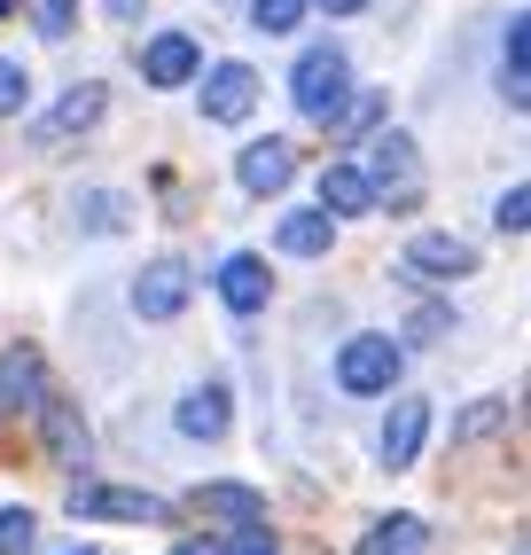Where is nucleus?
Returning a JSON list of instances; mask_svg holds the SVG:
<instances>
[{
    "mask_svg": "<svg viewBox=\"0 0 531 555\" xmlns=\"http://www.w3.org/2000/svg\"><path fill=\"white\" fill-rule=\"evenodd\" d=\"M289 102H297V118L336 126V118H345V102H352V55L336 48V40L306 48V55H297V70H289Z\"/></svg>",
    "mask_w": 531,
    "mask_h": 555,
    "instance_id": "obj_1",
    "label": "nucleus"
},
{
    "mask_svg": "<svg viewBox=\"0 0 531 555\" xmlns=\"http://www.w3.org/2000/svg\"><path fill=\"white\" fill-rule=\"evenodd\" d=\"M399 367H406V352L391 337H352L345 352H336V384H345L352 399H384L399 384Z\"/></svg>",
    "mask_w": 531,
    "mask_h": 555,
    "instance_id": "obj_2",
    "label": "nucleus"
},
{
    "mask_svg": "<svg viewBox=\"0 0 531 555\" xmlns=\"http://www.w3.org/2000/svg\"><path fill=\"white\" fill-rule=\"evenodd\" d=\"M70 516H118V525H172V501L126 486H70Z\"/></svg>",
    "mask_w": 531,
    "mask_h": 555,
    "instance_id": "obj_3",
    "label": "nucleus"
},
{
    "mask_svg": "<svg viewBox=\"0 0 531 555\" xmlns=\"http://www.w3.org/2000/svg\"><path fill=\"white\" fill-rule=\"evenodd\" d=\"M399 267L414 282H462V274H477V243L469 235H414Z\"/></svg>",
    "mask_w": 531,
    "mask_h": 555,
    "instance_id": "obj_4",
    "label": "nucleus"
},
{
    "mask_svg": "<svg viewBox=\"0 0 531 555\" xmlns=\"http://www.w3.org/2000/svg\"><path fill=\"white\" fill-rule=\"evenodd\" d=\"M250 109H258L250 63H211V70H204V118H211V126H243Z\"/></svg>",
    "mask_w": 531,
    "mask_h": 555,
    "instance_id": "obj_5",
    "label": "nucleus"
},
{
    "mask_svg": "<svg viewBox=\"0 0 531 555\" xmlns=\"http://www.w3.org/2000/svg\"><path fill=\"white\" fill-rule=\"evenodd\" d=\"M414 172H423V165H414V141L406 133H375L367 141V180H375V196H391L399 211L414 204Z\"/></svg>",
    "mask_w": 531,
    "mask_h": 555,
    "instance_id": "obj_6",
    "label": "nucleus"
},
{
    "mask_svg": "<svg viewBox=\"0 0 531 555\" xmlns=\"http://www.w3.org/2000/svg\"><path fill=\"white\" fill-rule=\"evenodd\" d=\"M40 399H48V360L31 345L0 352V415H40Z\"/></svg>",
    "mask_w": 531,
    "mask_h": 555,
    "instance_id": "obj_7",
    "label": "nucleus"
},
{
    "mask_svg": "<svg viewBox=\"0 0 531 555\" xmlns=\"http://www.w3.org/2000/svg\"><path fill=\"white\" fill-rule=\"evenodd\" d=\"M235 180H243V196H282L289 180H297V150L266 133V141H250V150L235 157Z\"/></svg>",
    "mask_w": 531,
    "mask_h": 555,
    "instance_id": "obj_8",
    "label": "nucleus"
},
{
    "mask_svg": "<svg viewBox=\"0 0 531 555\" xmlns=\"http://www.w3.org/2000/svg\"><path fill=\"white\" fill-rule=\"evenodd\" d=\"M180 306H187V267L180 258H157V267L133 274V313L141 321H172Z\"/></svg>",
    "mask_w": 531,
    "mask_h": 555,
    "instance_id": "obj_9",
    "label": "nucleus"
},
{
    "mask_svg": "<svg viewBox=\"0 0 531 555\" xmlns=\"http://www.w3.org/2000/svg\"><path fill=\"white\" fill-rule=\"evenodd\" d=\"M196 70H204V48L187 40V31H157V40L141 48V79L148 87H187Z\"/></svg>",
    "mask_w": 531,
    "mask_h": 555,
    "instance_id": "obj_10",
    "label": "nucleus"
},
{
    "mask_svg": "<svg viewBox=\"0 0 531 555\" xmlns=\"http://www.w3.org/2000/svg\"><path fill=\"white\" fill-rule=\"evenodd\" d=\"M423 438H430V399H399L384 415V469H414L423 462Z\"/></svg>",
    "mask_w": 531,
    "mask_h": 555,
    "instance_id": "obj_11",
    "label": "nucleus"
},
{
    "mask_svg": "<svg viewBox=\"0 0 531 555\" xmlns=\"http://www.w3.org/2000/svg\"><path fill=\"white\" fill-rule=\"evenodd\" d=\"M40 430H48V454L63 462V469H79L87 454H94V430H87V415L70 399H40Z\"/></svg>",
    "mask_w": 531,
    "mask_h": 555,
    "instance_id": "obj_12",
    "label": "nucleus"
},
{
    "mask_svg": "<svg viewBox=\"0 0 531 555\" xmlns=\"http://www.w3.org/2000/svg\"><path fill=\"white\" fill-rule=\"evenodd\" d=\"M172 423H180V438H226V423H235V406H226V384H196L180 406H172Z\"/></svg>",
    "mask_w": 531,
    "mask_h": 555,
    "instance_id": "obj_13",
    "label": "nucleus"
},
{
    "mask_svg": "<svg viewBox=\"0 0 531 555\" xmlns=\"http://www.w3.org/2000/svg\"><path fill=\"white\" fill-rule=\"evenodd\" d=\"M266 289H274V274H266L258 250H235V258L219 267V298H226V313H258Z\"/></svg>",
    "mask_w": 531,
    "mask_h": 555,
    "instance_id": "obj_14",
    "label": "nucleus"
},
{
    "mask_svg": "<svg viewBox=\"0 0 531 555\" xmlns=\"http://www.w3.org/2000/svg\"><path fill=\"white\" fill-rule=\"evenodd\" d=\"M384 196H375V180H367V165H328L321 172V211H336V219H360V211H375Z\"/></svg>",
    "mask_w": 531,
    "mask_h": 555,
    "instance_id": "obj_15",
    "label": "nucleus"
},
{
    "mask_svg": "<svg viewBox=\"0 0 531 555\" xmlns=\"http://www.w3.org/2000/svg\"><path fill=\"white\" fill-rule=\"evenodd\" d=\"M102 109H109V94L102 87H70L55 109H48V118H40V141H48V150H55V141H70V133H87L94 118H102Z\"/></svg>",
    "mask_w": 531,
    "mask_h": 555,
    "instance_id": "obj_16",
    "label": "nucleus"
},
{
    "mask_svg": "<svg viewBox=\"0 0 531 555\" xmlns=\"http://www.w3.org/2000/svg\"><path fill=\"white\" fill-rule=\"evenodd\" d=\"M274 243L289 250V258H328V243H336V211H282V228H274Z\"/></svg>",
    "mask_w": 531,
    "mask_h": 555,
    "instance_id": "obj_17",
    "label": "nucleus"
},
{
    "mask_svg": "<svg viewBox=\"0 0 531 555\" xmlns=\"http://www.w3.org/2000/svg\"><path fill=\"white\" fill-rule=\"evenodd\" d=\"M196 508H204V516H226V525H250V516H266V493L211 477V486H196Z\"/></svg>",
    "mask_w": 531,
    "mask_h": 555,
    "instance_id": "obj_18",
    "label": "nucleus"
},
{
    "mask_svg": "<svg viewBox=\"0 0 531 555\" xmlns=\"http://www.w3.org/2000/svg\"><path fill=\"white\" fill-rule=\"evenodd\" d=\"M423 516H384V525L360 532V555H423Z\"/></svg>",
    "mask_w": 531,
    "mask_h": 555,
    "instance_id": "obj_19",
    "label": "nucleus"
},
{
    "mask_svg": "<svg viewBox=\"0 0 531 555\" xmlns=\"http://www.w3.org/2000/svg\"><path fill=\"white\" fill-rule=\"evenodd\" d=\"M313 16V0H250V31H266V40H282V31H297Z\"/></svg>",
    "mask_w": 531,
    "mask_h": 555,
    "instance_id": "obj_20",
    "label": "nucleus"
},
{
    "mask_svg": "<svg viewBox=\"0 0 531 555\" xmlns=\"http://www.w3.org/2000/svg\"><path fill=\"white\" fill-rule=\"evenodd\" d=\"M501 423H508V399H477L469 415H453V438H462V447H469V438H492Z\"/></svg>",
    "mask_w": 531,
    "mask_h": 555,
    "instance_id": "obj_21",
    "label": "nucleus"
},
{
    "mask_svg": "<svg viewBox=\"0 0 531 555\" xmlns=\"http://www.w3.org/2000/svg\"><path fill=\"white\" fill-rule=\"evenodd\" d=\"M492 228H501V235H531V180H523V189H508L501 204H492Z\"/></svg>",
    "mask_w": 531,
    "mask_h": 555,
    "instance_id": "obj_22",
    "label": "nucleus"
},
{
    "mask_svg": "<svg viewBox=\"0 0 531 555\" xmlns=\"http://www.w3.org/2000/svg\"><path fill=\"white\" fill-rule=\"evenodd\" d=\"M219 555H274V525H266V516H250V525H235L219 540Z\"/></svg>",
    "mask_w": 531,
    "mask_h": 555,
    "instance_id": "obj_23",
    "label": "nucleus"
},
{
    "mask_svg": "<svg viewBox=\"0 0 531 555\" xmlns=\"http://www.w3.org/2000/svg\"><path fill=\"white\" fill-rule=\"evenodd\" d=\"M31 102V70L24 63H9V55H0V118H16V109Z\"/></svg>",
    "mask_w": 531,
    "mask_h": 555,
    "instance_id": "obj_24",
    "label": "nucleus"
},
{
    "mask_svg": "<svg viewBox=\"0 0 531 555\" xmlns=\"http://www.w3.org/2000/svg\"><path fill=\"white\" fill-rule=\"evenodd\" d=\"M31 16H40L48 40H70V24H79V0H31Z\"/></svg>",
    "mask_w": 531,
    "mask_h": 555,
    "instance_id": "obj_25",
    "label": "nucleus"
},
{
    "mask_svg": "<svg viewBox=\"0 0 531 555\" xmlns=\"http://www.w3.org/2000/svg\"><path fill=\"white\" fill-rule=\"evenodd\" d=\"M31 547V508H0V555H24Z\"/></svg>",
    "mask_w": 531,
    "mask_h": 555,
    "instance_id": "obj_26",
    "label": "nucleus"
},
{
    "mask_svg": "<svg viewBox=\"0 0 531 555\" xmlns=\"http://www.w3.org/2000/svg\"><path fill=\"white\" fill-rule=\"evenodd\" d=\"M501 55H508V70H531V9L508 24V40H501Z\"/></svg>",
    "mask_w": 531,
    "mask_h": 555,
    "instance_id": "obj_27",
    "label": "nucleus"
},
{
    "mask_svg": "<svg viewBox=\"0 0 531 555\" xmlns=\"http://www.w3.org/2000/svg\"><path fill=\"white\" fill-rule=\"evenodd\" d=\"M445 328H453V313H445V306H423V313L406 321V337H423V345H438Z\"/></svg>",
    "mask_w": 531,
    "mask_h": 555,
    "instance_id": "obj_28",
    "label": "nucleus"
},
{
    "mask_svg": "<svg viewBox=\"0 0 531 555\" xmlns=\"http://www.w3.org/2000/svg\"><path fill=\"white\" fill-rule=\"evenodd\" d=\"M501 94H508L516 109H531V70H501Z\"/></svg>",
    "mask_w": 531,
    "mask_h": 555,
    "instance_id": "obj_29",
    "label": "nucleus"
},
{
    "mask_svg": "<svg viewBox=\"0 0 531 555\" xmlns=\"http://www.w3.org/2000/svg\"><path fill=\"white\" fill-rule=\"evenodd\" d=\"M313 9H328V16H360L367 0H313Z\"/></svg>",
    "mask_w": 531,
    "mask_h": 555,
    "instance_id": "obj_30",
    "label": "nucleus"
},
{
    "mask_svg": "<svg viewBox=\"0 0 531 555\" xmlns=\"http://www.w3.org/2000/svg\"><path fill=\"white\" fill-rule=\"evenodd\" d=\"M172 555H219V547H211V540H180Z\"/></svg>",
    "mask_w": 531,
    "mask_h": 555,
    "instance_id": "obj_31",
    "label": "nucleus"
},
{
    "mask_svg": "<svg viewBox=\"0 0 531 555\" xmlns=\"http://www.w3.org/2000/svg\"><path fill=\"white\" fill-rule=\"evenodd\" d=\"M133 9H141V0H109V16H133Z\"/></svg>",
    "mask_w": 531,
    "mask_h": 555,
    "instance_id": "obj_32",
    "label": "nucleus"
},
{
    "mask_svg": "<svg viewBox=\"0 0 531 555\" xmlns=\"http://www.w3.org/2000/svg\"><path fill=\"white\" fill-rule=\"evenodd\" d=\"M48 555H102V547H48Z\"/></svg>",
    "mask_w": 531,
    "mask_h": 555,
    "instance_id": "obj_33",
    "label": "nucleus"
},
{
    "mask_svg": "<svg viewBox=\"0 0 531 555\" xmlns=\"http://www.w3.org/2000/svg\"><path fill=\"white\" fill-rule=\"evenodd\" d=\"M516 555H531V540H516Z\"/></svg>",
    "mask_w": 531,
    "mask_h": 555,
    "instance_id": "obj_34",
    "label": "nucleus"
}]
</instances>
